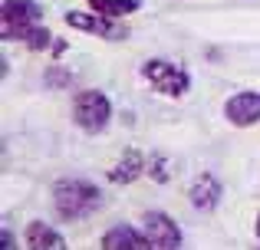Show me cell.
<instances>
[{"instance_id":"cell-7","label":"cell","mask_w":260,"mask_h":250,"mask_svg":"<svg viewBox=\"0 0 260 250\" xmlns=\"http://www.w3.org/2000/svg\"><path fill=\"white\" fill-rule=\"evenodd\" d=\"M66 23L76 26V30H86V33H99V37H109V40H122L125 37V26L112 23V17H89V13H76L70 10L66 13Z\"/></svg>"},{"instance_id":"cell-3","label":"cell","mask_w":260,"mask_h":250,"mask_svg":"<svg viewBox=\"0 0 260 250\" xmlns=\"http://www.w3.org/2000/svg\"><path fill=\"white\" fill-rule=\"evenodd\" d=\"M73 116H76V122L86 128V132H99V128L109 125V119H112V102H109L106 92L99 89H86L76 96V102H73Z\"/></svg>"},{"instance_id":"cell-16","label":"cell","mask_w":260,"mask_h":250,"mask_svg":"<svg viewBox=\"0 0 260 250\" xmlns=\"http://www.w3.org/2000/svg\"><path fill=\"white\" fill-rule=\"evenodd\" d=\"M257 237H260V218H257Z\"/></svg>"},{"instance_id":"cell-15","label":"cell","mask_w":260,"mask_h":250,"mask_svg":"<svg viewBox=\"0 0 260 250\" xmlns=\"http://www.w3.org/2000/svg\"><path fill=\"white\" fill-rule=\"evenodd\" d=\"M4 244H7V247H17V240H13L10 231H4Z\"/></svg>"},{"instance_id":"cell-5","label":"cell","mask_w":260,"mask_h":250,"mask_svg":"<svg viewBox=\"0 0 260 250\" xmlns=\"http://www.w3.org/2000/svg\"><path fill=\"white\" fill-rule=\"evenodd\" d=\"M224 116L231 125H254L260 119V92H237L224 102Z\"/></svg>"},{"instance_id":"cell-14","label":"cell","mask_w":260,"mask_h":250,"mask_svg":"<svg viewBox=\"0 0 260 250\" xmlns=\"http://www.w3.org/2000/svg\"><path fill=\"white\" fill-rule=\"evenodd\" d=\"M70 73H66V69H50V73H46V83H50V86H70Z\"/></svg>"},{"instance_id":"cell-2","label":"cell","mask_w":260,"mask_h":250,"mask_svg":"<svg viewBox=\"0 0 260 250\" xmlns=\"http://www.w3.org/2000/svg\"><path fill=\"white\" fill-rule=\"evenodd\" d=\"M40 17H43V10L33 0H4L0 33H4V40H23L26 30H33Z\"/></svg>"},{"instance_id":"cell-10","label":"cell","mask_w":260,"mask_h":250,"mask_svg":"<svg viewBox=\"0 0 260 250\" xmlns=\"http://www.w3.org/2000/svg\"><path fill=\"white\" fill-rule=\"evenodd\" d=\"M102 247L106 250H122V247L145 250V247H152V240H148V234H139V231H132V227H112V231L102 237Z\"/></svg>"},{"instance_id":"cell-9","label":"cell","mask_w":260,"mask_h":250,"mask_svg":"<svg viewBox=\"0 0 260 250\" xmlns=\"http://www.w3.org/2000/svg\"><path fill=\"white\" fill-rule=\"evenodd\" d=\"M221 201V181L214 174H201V178L191 185V204L201 207V211H211Z\"/></svg>"},{"instance_id":"cell-13","label":"cell","mask_w":260,"mask_h":250,"mask_svg":"<svg viewBox=\"0 0 260 250\" xmlns=\"http://www.w3.org/2000/svg\"><path fill=\"white\" fill-rule=\"evenodd\" d=\"M23 43L30 46L33 53H40V50H46V43H50V30L46 26H33V30H26V37H23Z\"/></svg>"},{"instance_id":"cell-12","label":"cell","mask_w":260,"mask_h":250,"mask_svg":"<svg viewBox=\"0 0 260 250\" xmlns=\"http://www.w3.org/2000/svg\"><path fill=\"white\" fill-rule=\"evenodd\" d=\"M89 7H92L95 13H102V17H125V13H135L139 10V0H89Z\"/></svg>"},{"instance_id":"cell-6","label":"cell","mask_w":260,"mask_h":250,"mask_svg":"<svg viewBox=\"0 0 260 250\" xmlns=\"http://www.w3.org/2000/svg\"><path fill=\"white\" fill-rule=\"evenodd\" d=\"M145 234H148V240H152V247H178L181 244L178 224L172 218H165V214H158V211L145 214Z\"/></svg>"},{"instance_id":"cell-11","label":"cell","mask_w":260,"mask_h":250,"mask_svg":"<svg viewBox=\"0 0 260 250\" xmlns=\"http://www.w3.org/2000/svg\"><path fill=\"white\" fill-rule=\"evenodd\" d=\"M142 165H145L142 152H139V148H128V152L119 158V165L109 171V181H115V185H128V181H135L142 174Z\"/></svg>"},{"instance_id":"cell-1","label":"cell","mask_w":260,"mask_h":250,"mask_svg":"<svg viewBox=\"0 0 260 250\" xmlns=\"http://www.w3.org/2000/svg\"><path fill=\"white\" fill-rule=\"evenodd\" d=\"M53 201H56V211L63 221H79L102 204V191L83 178H59L53 185Z\"/></svg>"},{"instance_id":"cell-8","label":"cell","mask_w":260,"mask_h":250,"mask_svg":"<svg viewBox=\"0 0 260 250\" xmlns=\"http://www.w3.org/2000/svg\"><path fill=\"white\" fill-rule=\"evenodd\" d=\"M23 237H26V247L30 250H63L66 247V240L59 237L50 224H43V221H30Z\"/></svg>"},{"instance_id":"cell-4","label":"cell","mask_w":260,"mask_h":250,"mask_svg":"<svg viewBox=\"0 0 260 250\" xmlns=\"http://www.w3.org/2000/svg\"><path fill=\"white\" fill-rule=\"evenodd\" d=\"M142 76L152 83V89L165 92V96H172V99L184 96V92H188V86H191L188 73H184L181 66L168 63V59H148V63L142 66Z\"/></svg>"}]
</instances>
